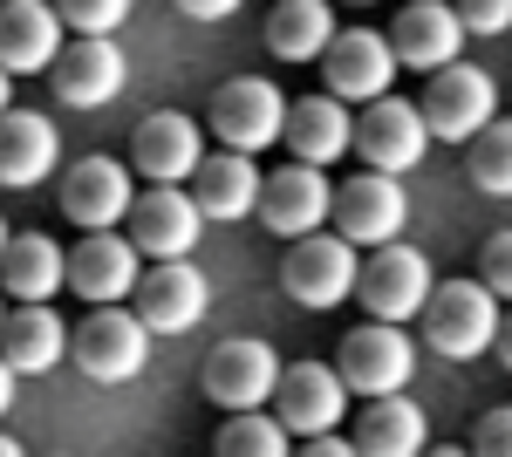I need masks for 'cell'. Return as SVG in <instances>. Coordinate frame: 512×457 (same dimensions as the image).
I'll use <instances>...</instances> for the list:
<instances>
[{"instance_id": "obj_1", "label": "cell", "mask_w": 512, "mask_h": 457, "mask_svg": "<svg viewBox=\"0 0 512 457\" xmlns=\"http://www.w3.org/2000/svg\"><path fill=\"white\" fill-rule=\"evenodd\" d=\"M417 321L444 362H478L499 335V294L485 280H431V301Z\"/></svg>"}, {"instance_id": "obj_2", "label": "cell", "mask_w": 512, "mask_h": 457, "mask_svg": "<svg viewBox=\"0 0 512 457\" xmlns=\"http://www.w3.org/2000/svg\"><path fill=\"white\" fill-rule=\"evenodd\" d=\"M69 362H76L89 382H103V389L144 376V362H151V328H144V314H130L123 301L89 307V321H76V335H69Z\"/></svg>"}, {"instance_id": "obj_3", "label": "cell", "mask_w": 512, "mask_h": 457, "mask_svg": "<svg viewBox=\"0 0 512 457\" xmlns=\"http://www.w3.org/2000/svg\"><path fill=\"white\" fill-rule=\"evenodd\" d=\"M417 110H424V130H431L437 144H472L478 130L499 116V82L458 55V62L431 69L424 96H417Z\"/></svg>"}, {"instance_id": "obj_4", "label": "cell", "mask_w": 512, "mask_h": 457, "mask_svg": "<svg viewBox=\"0 0 512 457\" xmlns=\"http://www.w3.org/2000/svg\"><path fill=\"white\" fill-rule=\"evenodd\" d=\"M355 273H362V260H355V246L342 239V232H301V239H287V260H280V287H287V301L315 307V314H328V307H342L355 294Z\"/></svg>"}, {"instance_id": "obj_5", "label": "cell", "mask_w": 512, "mask_h": 457, "mask_svg": "<svg viewBox=\"0 0 512 457\" xmlns=\"http://www.w3.org/2000/svg\"><path fill=\"white\" fill-rule=\"evenodd\" d=\"M280 130H287V96H280L267 76H233L219 82V96H212V137L226 144V151H274Z\"/></svg>"}, {"instance_id": "obj_6", "label": "cell", "mask_w": 512, "mask_h": 457, "mask_svg": "<svg viewBox=\"0 0 512 457\" xmlns=\"http://www.w3.org/2000/svg\"><path fill=\"white\" fill-rule=\"evenodd\" d=\"M355 301L369 321H417L424 301H431V260L417 246H376L362 273H355Z\"/></svg>"}, {"instance_id": "obj_7", "label": "cell", "mask_w": 512, "mask_h": 457, "mask_svg": "<svg viewBox=\"0 0 512 457\" xmlns=\"http://www.w3.org/2000/svg\"><path fill=\"white\" fill-rule=\"evenodd\" d=\"M335 369L349 382V396H390V389H410L417 342L403 335V321H362V328H349Z\"/></svg>"}, {"instance_id": "obj_8", "label": "cell", "mask_w": 512, "mask_h": 457, "mask_svg": "<svg viewBox=\"0 0 512 457\" xmlns=\"http://www.w3.org/2000/svg\"><path fill=\"white\" fill-rule=\"evenodd\" d=\"M335 232L349 246H390L396 232L410 226V198H403V178L396 171H362L349 185H335V205H328Z\"/></svg>"}, {"instance_id": "obj_9", "label": "cell", "mask_w": 512, "mask_h": 457, "mask_svg": "<svg viewBox=\"0 0 512 457\" xmlns=\"http://www.w3.org/2000/svg\"><path fill=\"white\" fill-rule=\"evenodd\" d=\"M396 82V48L376 28H335V41L321 48V89L342 103H376Z\"/></svg>"}, {"instance_id": "obj_10", "label": "cell", "mask_w": 512, "mask_h": 457, "mask_svg": "<svg viewBox=\"0 0 512 457\" xmlns=\"http://www.w3.org/2000/svg\"><path fill=\"white\" fill-rule=\"evenodd\" d=\"M48 82H55V103H69V110H103V103L123 96L130 62H123V48L110 35H76L69 48H55Z\"/></svg>"}, {"instance_id": "obj_11", "label": "cell", "mask_w": 512, "mask_h": 457, "mask_svg": "<svg viewBox=\"0 0 512 457\" xmlns=\"http://www.w3.org/2000/svg\"><path fill=\"white\" fill-rule=\"evenodd\" d=\"M355 157H362V171H417L424 151H431V130H424V110L417 103H396V96H376L369 110L355 116Z\"/></svg>"}, {"instance_id": "obj_12", "label": "cell", "mask_w": 512, "mask_h": 457, "mask_svg": "<svg viewBox=\"0 0 512 457\" xmlns=\"http://www.w3.org/2000/svg\"><path fill=\"white\" fill-rule=\"evenodd\" d=\"M123 226H130V239H137L144 260H192L198 232H205V212H198L192 191L151 185V191L130 198V219H123Z\"/></svg>"}, {"instance_id": "obj_13", "label": "cell", "mask_w": 512, "mask_h": 457, "mask_svg": "<svg viewBox=\"0 0 512 457\" xmlns=\"http://www.w3.org/2000/svg\"><path fill=\"white\" fill-rule=\"evenodd\" d=\"M212 307V280L192 260H158V267L137 273V314L151 335H192Z\"/></svg>"}, {"instance_id": "obj_14", "label": "cell", "mask_w": 512, "mask_h": 457, "mask_svg": "<svg viewBox=\"0 0 512 457\" xmlns=\"http://www.w3.org/2000/svg\"><path fill=\"white\" fill-rule=\"evenodd\" d=\"M274 417L287 423V437H315V430H342L349 417V382L328 362H294L274 382Z\"/></svg>"}, {"instance_id": "obj_15", "label": "cell", "mask_w": 512, "mask_h": 457, "mask_svg": "<svg viewBox=\"0 0 512 457\" xmlns=\"http://www.w3.org/2000/svg\"><path fill=\"white\" fill-rule=\"evenodd\" d=\"M205 396L219 403V410H260V403H274V382H280V355L267 342H253V335H233V342H219L205 355Z\"/></svg>"}, {"instance_id": "obj_16", "label": "cell", "mask_w": 512, "mask_h": 457, "mask_svg": "<svg viewBox=\"0 0 512 457\" xmlns=\"http://www.w3.org/2000/svg\"><path fill=\"white\" fill-rule=\"evenodd\" d=\"M328 205H335V185L321 178V164H280L274 178H260V205H253V219L280 239H301V232L328 226Z\"/></svg>"}, {"instance_id": "obj_17", "label": "cell", "mask_w": 512, "mask_h": 457, "mask_svg": "<svg viewBox=\"0 0 512 457\" xmlns=\"http://www.w3.org/2000/svg\"><path fill=\"white\" fill-rule=\"evenodd\" d=\"M198 157H205V130L178 110H151L130 130V171H144L151 185H192Z\"/></svg>"}, {"instance_id": "obj_18", "label": "cell", "mask_w": 512, "mask_h": 457, "mask_svg": "<svg viewBox=\"0 0 512 457\" xmlns=\"http://www.w3.org/2000/svg\"><path fill=\"white\" fill-rule=\"evenodd\" d=\"M130 198H137V185H130V164H117V157H76L62 171V212L82 232L123 226L130 219Z\"/></svg>"}, {"instance_id": "obj_19", "label": "cell", "mask_w": 512, "mask_h": 457, "mask_svg": "<svg viewBox=\"0 0 512 457\" xmlns=\"http://www.w3.org/2000/svg\"><path fill=\"white\" fill-rule=\"evenodd\" d=\"M137 273H144V253H137V239H130V232H117V226L89 232L76 253H69V287H76L89 307L137 294Z\"/></svg>"}, {"instance_id": "obj_20", "label": "cell", "mask_w": 512, "mask_h": 457, "mask_svg": "<svg viewBox=\"0 0 512 457\" xmlns=\"http://www.w3.org/2000/svg\"><path fill=\"white\" fill-rule=\"evenodd\" d=\"M390 48H396V69H444L465 55V21L451 14V0H410L403 14L390 21Z\"/></svg>"}, {"instance_id": "obj_21", "label": "cell", "mask_w": 512, "mask_h": 457, "mask_svg": "<svg viewBox=\"0 0 512 457\" xmlns=\"http://www.w3.org/2000/svg\"><path fill=\"white\" fill-rule=\"evenodd\" d=\"M192 198L198 212H205V226L219 219V226H233V219H253V205H260V164L246 151H205L192 171Z\"/></svg>"}, {"instance_id": "obj_22", "label": "cell", "mask_w": 512, "mask_h": 457, "mask_svg": "<svg viewBox=\"0 0 512 457\" xmlns=\"http://www.w3.org/2000/svg\"><path fill=\"white\" fill-rule=\"evenodd\" d=\"M62 48V14L48 0H0V69L7 76H48Z\"/></svg>"}, {"instance_id": "obj_23", "label": "cell", "mask_w": 512, "mask_h": 457, "mask_svg": "<svg viewBox=\"0 0 512 457\" xmlns=\"http://www.w3.org/2000/svg\"><path fill=\"white\" fill-rule=\"evenodd\" d=\"M62 157L55 116L41 110H0V185L7 191H35Z\"/></svg>"}, {"instance_id": "obj_24", "label": "cell", "mask_w": 512, "mask_h": 457, "mask_svg": "<svg viewBox=\"0 0 512 457\" xmlns=\"http://www.w3.org/2000/svg\"><path fill=\"white\" fill-rule=\"evenodd\" d=\"M280 144L301 157V164H335V157H349V144H355V116H349V103L342 96H308V103H294L287 96V130H280Z\"/></svg>"}, {"instance_id": "obj_25", "label": "cell", "mask_w": 512, "mask_h": 457, "mask_svg": "<svg viewBox=\"0 0 512 457\" xmlns=\"http://www.w3.org/2000/svg\"><path fill=\"white\" fill-rule=\"evenodd\" d=\"M62 287H69V253L48 232H7V246H0V294L55 301Z\"/></svg>"}, {"instance_id": "obj_26", "label": "cell", "mask_w": 512, "mask_h": 457, "mask_svg": "<svg viewBox=\"0 0 512 457\" xmlns=\"http://www.w3.org/2000/svg\"><path fill=\"white\" fill-rule=\"evenodd\" d=\"M0 355L14 362V376H48L69 355V328L48 301H21L14 314H0Z\"/></svg>"}, {"instance_id": "obj_27", "label": "cell", "mask_w": 512, "mask_h": 457, "mask_svg": "<svg viewBox=\"0 0 512 457\" xmlns=\"http://www.w3.org/2000/svg\"><path fill=\"white\" fill-rule=\"evenodd\" d=\"M431 423H424V410L403 396V389H390V396H369V410L355 417V451L362 457H417L431 451V437H424Z\"/></svg>"}, {"instance_id": "obj_28", "label": "cell", "mask_w": 512, "mask_h": 457, "mask_svg": "<svg viewBox=\"0 0 512 457\" xmlns=\"http://www.w3.org/2000/svg\"><path fill=\"white\" fill-rule=\"evenodd\" d=\"M335 41V14L328 0H280L267 14V48L280 62H321V48Z\"/></svg>"}, {"instance_id": "obj_29", "label": "cell", "mask_w": 512, "mask_h": 457, "mask_svg": "<svg viewBox=\"0 0 512 457\" xmlns=\"http://www.w3.org/2000/svg\"><path fill=\"white\" fill-rule=\"evenodd\" d=\"M465 178L485 198H512V123L506 116H492L472 144H465Z\"/></svg>"}, {"instance_id": "obj_30", "label": "cell", "mask_w": 512, "mask_h": 457, "mask_svg": "<svg viewBox=\"0 0 512 457\" xmlns=\"http://www.w3.org/2000/svg\"><path fill=\"white\" fill-rule=\"evenodd\" d=\"M212 451L219 457H287V423L267 417V403L260 410H226Z\"/></svg>"}, {"instance_id": "obj_31", "label": "cell", "mask_w": 512, "mask_h": 457, "mask_svg": "<svg viewBox=\"0 0 512 457\" xmlns=\"http://www.w3.org/2000/svg\"><path fill=\"white\" fill-rule=\"evenodd\" d=\"M130 7L137 0H55L62 28H76V35H117L123 21H130Z\"/></svg>"}, {"instance_id": "obj_32", "label": "cell", "mask_w": 512, "mask_h": 457, "mask_svg": "<svg viewBox=\"0 0 512 457\" xmlns=\"http://www.w3.org/2000/svg\"><path fill=\"white\" fill-rule=\"evenodd\" d=\"M478 280H485L499 301H512V226L492 232V239L478 246Z\"/></svg>"}, {"instance_id": "obj_33", "label": "cell", "mask_w": 512, "mask_h": 457, "mask_svg": "<svg viewBox=\"0 0 512 457\" xmlns=\"http://www.w3.org/2000/svg\"><path fill=\"white\" fill-rule=\"evenodd\" d=\"M451 14L465 21V35H506L512 28V0H451Z\"/></svg>"}, {"instance_id": "obj_34", "label": "cell", "mask_w": 512, "mask_h": 457, "mask_svg": "<svg viewBox=\"0 0 512 457\" xmlns=\"http://www.w3.org/2000/svg\"><path fill=\"white\" fill-rule=\"evenodd\" d=\"M472 451L478 457H512V403L506 410H485L472 423Z\"/></svg>"}, {"instance_id": "obj_35", "label": "cell", "mask_w": 512, "mask_h": 457, "mask_svg": "<svg viewBox=\"0 0 512 457\" xmlns=\"http://www.w3.org/2000/svg\"><path fill=\"white\" fill-rule=\"evenodd\" d=\"M178 14H192V21H226V14H239V0H171Z\"/></svg>"}, {"instance_id": "obj_36", "label": "cell", "mask_w": 512, "mask_h": 457, "mask_svg": "<svg viewBox=\"0 0 512 457\" xmlns=\"http://www.w3.org/2000/svg\"><path fill=\"white\" fill-rule=\"evenodd\" d=\"M492 355L512 369V314H499V335H492Z\"/></svg>"}, {"instance_id": "obj_37", "label": "cell", "mask_w": 512, "mask_h": 457, "mask_svg": "<svg viewBox=\"0 0 512 457\" xmlns=\"http://www.w3.org/2000/svg\"><path fill=\"white\" fill-rule=\"evenodd\" d=\"M7 410H14V362L0 355V417H7Z\"/></svg>"}, {"instance_id": "obj_38", "label": "cell", "mask_w": 512, "mask_h": 457, "mask_svg": "<svg viewBox=\"0 0 512 457\" xmlns=\"http://www.w3.org/2000/svg\"><path fill=\"white\" fill-rule=\"evenodd\" d=\"M0 110H14V76L0 69Z\"/></svg>"}, {"instance_id": "obj_39", "label": "cell", "mask_w": 512, "mask_h": 457, "mask_svg": "<svg viewBox=\"0 0 512 457\" xmlns=\"http://www.w3.org/2000/svg\"><path fill=\"white\" fill-rule=\"evenodd\" d=\"M0 457H21V444H14V437H0Z\"/></svg>"}, {"instance_id": "obj_40", "label": "cell", "mask_w": 512, "mask_h": 457, "mask_svg": "<svg viewBox=\"0 0 512 457\" xmlns=\"http://www.w3.org/2000/svg\"><path fill=\"white\" fill-rule=\"evenodd\" d=\"M0 246H7V219H0Z\"/></svg>"}, {"instance_id": "obj_41", "label": "cell", "mask_w": 512, "mask_h": 457, "mask_svg": "<svg viewBox=\"0 0 512 457\" xmlns=\"http://www.w3.org/2000/svg\"><path fill=\"white\" fill-rule=\"evenodd\" d=\"M355 7H369V0H355Z\"/></svg>"}, {"instance_id": "obj_42", "label": "cell", "mask_w": 512, "mask_h": 457, "mask_svg": "<svg viewBox=\"0 0 512 457\" xmlns=\"http://www.w3.org/2000/svg\"><path fill=\"white\" fill-rule=\"evenodd\" d=\"M0 314H7V307H0Z\"/></svg>"}]
</instances>
